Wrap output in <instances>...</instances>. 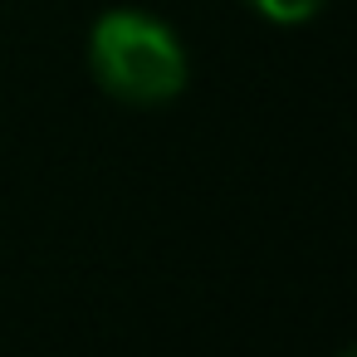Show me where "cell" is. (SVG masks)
<instances>
[{"mask_svg":"<svg viewBox=\"0 0 357 357\" xmlns=\"http://www.w3.org/2000/svg\"><path fill=\"white\" fill-rule=\"evenodd\" d=\"M89 69L118 103L157 108L186 89V50L147 10H108L89 35Z\"/></svg>","mask_w":357,"mask_h":357,"instance_id":"cell-1","label":"cell"},{"mask_svg":"<svg viewBox=\"0 0 357 357\" xmlns=\"http://www.w3.org/2000/svg\"><path fill=\"white\" fill-rule=\"evenodd\" d=\"M250 6L264 20H274V25H303V20H313L328 6V0H250Z\"/></svg>","mask_w":357,"mask_h":357,"instance_id":"cell-2","label":"cell"},{"mask_svg":"<svg viewBox=\"0 0 357 357\" xmlns=\"http://www.w3.org/2000/svg\"><path fill=\"white\" fill-rule=\"evenodd\" d=\"M337 357H352V352H337Z\"/></svg>","mask_w":357,"mask_h":357,"instance_id":"cell-3","label":"cell"}]
</instances>
